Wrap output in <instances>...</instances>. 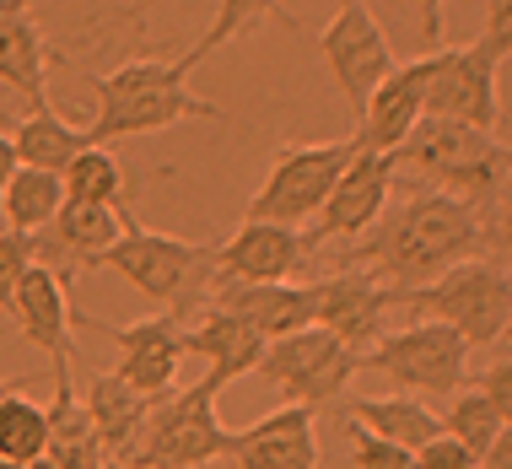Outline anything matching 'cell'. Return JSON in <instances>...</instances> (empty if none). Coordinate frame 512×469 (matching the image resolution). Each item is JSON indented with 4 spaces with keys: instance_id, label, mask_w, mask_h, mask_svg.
<instances>
[{
    "instance_id": "cell-17",
    "label": "cell",
    "mask_w": 512,
    "mask_h": 469,
    "mask_svg": "<svg viewBox=\"0 0 512 469\" xmlns=\"http://www.w3.org/2000/svg\"><path fill=\"white\" fill-rule=\"evenodd\" d=\"M238 469H318V410L313 405H281L275 416L232 432Z\"/></svg>"
},
{
    "instance_id": "cell-6",
    "label": "cell",
    "mask_w": 512,
    "mask_h": 469,
    "mask_svg": "<svg viewBox=\"0 0 512 469\" xmlns=\"http://www.w3.org/2000/svg\"><path fill=\"white\" fill-rule=\"evenodd\" d=\"M216 383L200 378L189 389H173L168 399L151 405L141 469H205L232 453V432L216 416Z\"/></svg>"
},
{
    "instance_id": "cell-20",
    "label": "cell",
    "mask_w": 512,
    "mask_h": 469,
    "mask_svg": "<svg viewBox=\"0 0 512 469\" xmlns=\"http://www.w3.org/2000/svg\"><path fill=\"white\" fill-rule=\"evenodd\" d=\"M216 308L238 313L243 324H254L265 340L297 335V329L318 324V281L292 286V281H221L211 292Z\"/></svg>"
},
{
    "instance_id": "cell-3",
    "label": "cell",
    "mask_w": 512,
    "mask_h": 469,
    "mask_svg": "<svg viewBox=\"0 0 512 469\" xmlns=\"http://www.w3.org/2000/svg\"><path fill=\"white\" fill-rule=\"evenodd\" d=\"M394 308L426 313V319L459 329L469 351H486L507 329L512 275L496 265V259H464V265L442 270L437 281H426V286H394Z\"/></svg>"
},
{
    "instance_id": "cell-19",
    "label": "cell",
    "mask_w": 512,
    "mask_h": 469,
    "mask_svg": "<svg viewBox=\"0 0 512 469\" xmlns=\"http://www.w3.org/2000/svg\"><path fill=\"white\" fill-rule=\"evenodd\" d=\"M302 259H308V243H302L297 227L248 222L243 216V227L211 254V270L221 281H286V275L302 270Z\"/></svg>"
},
{
    "instance_id": "cell-16",
    "label": "cell",
    "mask_w": 512,
    "mask_h": 469,
    "mask_svg": "<svg viewBox=\"0 0 512 469\" xmlns=\"http://www.w3.org/2000/svg\"><path fill=\"white\" fill-rule=\"evenodd\" d=\"M11 319L22 324V340L38 346L49 362H76V308L65 297V275L38 259L22 275L17 302H11Z\"/></svg>"
},
{
    "instance_id": "cell-43",
    "label": "cell",
    "mask_w": 512,
    "mask_h": 469,
    "mask_svg": "<svg viewBox=\"0 0 512 469\" xmlns=\"http://www.w3.org/2000/svg\"><path fill=\"white\" fill-rule=\"evenodd\" d=\"M103 469H135V464H119V459H108V464H103Z\"/></svg>"
},
{
    "instance_id": "cell-35",
    "label": "cell",
    "mask_w": 512,
    "mask_h": 469,
    "mask_svg": "<svg viewBox=\"0 0 512 469\" xmlns=\"http://www.w3.org/2000/svg\"><path fill=\"white\" fill-rule=\"evenodd\" d=\"M486 205H491V216H480V232H486L502 254H512V173L502 178V189H496Z\"/></svg>"
},
{
    "instance_id": "cell-40",
    "label": "cell",
    "mask_w": 512,
    "mask_h": 469,
    "mask_svg": "<svg viewBox=\"0 0 512 469\" xmlns=\"http://www.w3.org/2000/svg\"><path fill=\"white\" fill-rule=\"evenodd\" d=\"M22 168V157H17V146H11V135H0V189H6V178Z\"/></svg>"
},
{
    "instance_id": "cell-37",
    "label": "cell",
    "mask_w": 512,
    "mask_h": 469,
    "mask_svg": "<svg viewBox=\"0 0 512 469\" xmlns=\"http://www.w3.org/2000/svg\"><path fill=\"white\" fill-rule=\"evenodd\" d=\"M480 38H486V44L507 60V54H512V0H486V33H480Z\"/></svg>"
},
{
    "instance_id": "cell-12",
    "label": "cell",
    "mask_w": 512,
    "mask_h": 469,
    "mask_svg": "<svg viewBox=\"0 0 512 469\" xmlns=\"http://www.w3.org/2000/svg\"><path fill=\"white\" fill-rule=\"evenodd\" d=\"M394 168H399L394 151H362V146H356V157L345 162L335 195L324 200L313 232L302 238V243H308V254H313L318 243H335V238H367V232L378 227V216L389 211Z\"/></svg>"
},
{
    "instance_id": "cell-33",
    "label": "cell",
    "mask_w": 512,
    "mask_h": 469,
    "mask_svg": "<svg viewBox=\"0 0 512 469\" xmlns=\"http://www.w3.org/2000/svg\"><path fill=\"white\" fill-rule=\"evenodd\" d=\"M345 432H351V459L356 469H415V453L389 443V437H372L367 426H351L345 421Z\"/></svg>"
},
{
    "instance_id": "cell-18",
    "label": "cell",
    "mask_w": 512,
    "mask_h": 469,
    "mask_svg": "<svg viewBox=\"0 0 512 469\" xmlns=\"http://www.w3.org/2000/svg\"><path fill=\"white\" fill-rule=\"evenodd\" d=\"M119 232H124L119 205L65 200L60 216L44 227V238H33V243H38V259L65 275V270H98V259L119 243Z\"/></svg>"
},
{
    "instance_id": "cell-28",
    "label": "cell",
    "mask_w": 512,
    "mask_h": 469,
    "mask_svg": "<svg viewBox=\"0 0 512 469\" xmlns=\"http://www.w3.org/2000/svg\"><path fill=\"white\" fill-rule=\"evenodd\" d=\"M44 448H49V416H44V405H33V399L11 383V389L0 394V459L33 464V459H44Z\"/></svg>"
},
{
    "instance_id": "cell-21",
    "label": "cell",
    "mask_w": 512,
    "mask_h": 469,
    "mask_svg": "<svg viewBox=\"0 0 512 469\" xmlns=\"http://www.w3.org/2000/svg\"><path fill=\"white\" fill-rule=\"evenodd\" d=\"M54 49L33 17V0H0V87L22 92L27 108H49V76Z\"/></svg>"
},
{
    "instance_id": "cell-39",
    "label": "cell",
    "mask_w": 512,
    "mask_h": 469,
    "mask_svg": "<svg viewBox=\"0 0 512 469\" xmlns=\"http://www.w3.org/2000/svg\"><path fill=\"white\" fill-rule=\"evenodd\" d=\"M480 469H512V426H502V432H496V443L486 448Z\"/></svg>"
},
{
    "instance_id": "cell-38",
    "label": "cell",
    "mask_w": 512,
    "mask_h": 469,
    "mask_svg": "<svg viewBox=\"0 0 512 469\" xmlns=\"http://www.w3.org/2000/svg\"><path fill=\"white\" fill-rule=\"evenodd\" d=\"M415 6H421V44L437 49L442 44V6L448 0H415Z\"/></svg>"
},
{
    "instance_id": "cell-7",
    "label": "cell",
    "mask_w": 512,
    "mask_h": 469,
    "mask_svg": "<svg viewBox=\"0 0 512 469\" xmlns=\"http://www.w3.org/2000/svg\"><path fill=\"white\" fill-rule=\"evenodd\" d=\"M356 157V141H318V146H286L275 157L270 178L248 200V222H281V227H313L324 200L335 195L345 162Z\"/></svg>"
},
{
    "instance_id": "cell-32",
    "label": "cell",
    "mask_w": 512,
    "mask_h": 469,
    "mask_svg": "<svg viewBox=\"0 0 512 469\" xmlns=\"http://www.w3.org/2000/svg\"><path fill=\"white\" fill-rule=\"evenodd\" d=\"M38 265V243L27 232H0V313H11L22 275Z\"/></svg>"
},
{
    "instance_id": "cell-9",
    "label": "cell",
    "mask_w": 512,
    "mask_h": 469,
    "mask_svg": "<svg viewBox=\"0 0 512 469\" xmlns=\"http://www.w3.org/2000/svg\"><path fill=\"white\" fill-rule=\"evenodd\" d=\"M362 367L389 372L399 389L415 394V399H453L469 378V346H464L459 329L426 319V324L383 335L378 346L362 356Z\"/></svg>"
},
{
    "instance_id": "cell-5",
    "label": "cell",
    "mask_w": 512,
    "mask_h": 469,
    "mask_svg": "<svg viewBox=\"0 0 512 469\" xmlns=\"http://www.w3.org/2000/svg\"><path fill=\"white\" fill-rule=\"evenodd\" d=\"M356 367H362V351H351L345 340H335L324 324H308V329H297V335L270 340L254 372L281 389L286 405L329 410V405H340V399H345Z\"/></svg>"
},
{
    "instance_id": "cell-44",
    "label": "cell",
    "mask_w": 512,
    "mask_h": 469,
    "mask_svg": "<svg viewBox=\"0 0 512 469\" xmlns=\"http://www.w3.org/2000/svg\"><path fill=\"white\" fill-rule=\"evenodd\" d=\"M0 232H11V227H6V205H0Z\"/></svg>"
},
{
    "instance_id": "cell-13",
    "label": "cell",
    "mask_w": 512,
    "mask_h": 469,
    "mask_svg": "<svg viewBox=\"0 0 512 469\" xmlns=\"http://www.w3.org/2000/svg\"><path fill=\"white\" fill-rule=\"evenodd\" d=\"M81 324L103 329V335L124 351V362L114 372L130 383L135 394H146V399H168L173 394L178 362L189 356L184 329H178L173 313H168V319H141V324H130V329H119V324H108V319H81Z\"/></svg>"
},
{
    "instance_id": "cell-26",
    "label": "cell",
    "mask_w": 512,
    "mask_h": 469,
    "mask_svg": "<svg viewBox=\"0 0 512 469\" xmlns=\"http://www.w3.org/2000/svg\"><path fill=\"white\" fill-rule=\"evenodd\" d=\"M11 146H17L22 168H44V173H65L71 162L87 151V130H76L71 119L60 114V108H33L17 130H11Z\"/></svg>"
},
{
    "instance_id": "cell-30",
    "label": "cell",
    "mask_w": 512,
    "mask_h": 469,
    "mask_svg": "<svg viewBox=\"0 0 512 469\" xmlns=\"http://www.w3.org/2000/svg\"><path fill=\"white\" fill-rule=\"evenodd\" d=\"M437 416H442V432L459 437L469 453H480V459H486V448L496 443V432H502V416H496L491 399L480 394V383H475V389L464 383V389L448 399V410H437Z\"/></svg>"
},
{
    "instance_id": "cell-23",
    "label": "cell",
    "mask_w": 512,
    "mask_h": 469,
    "mask_svg": "<svg viewBox=\"0 0 512 469\" xmlns=\"http://www.w3.org/2000/svg\"><path fill=\"white\" fill-rule=\"evenodd\" d=\"M76 362H54V399L44 405L49 416V448L44 459H54L60 469H103L108 464V448L98 437V426H92V410L87 399L76 394V378H71Z\"/></svg>"
},
{
    "instance_id": "cell-25",
    "label": "cell",
    "mask_w": 512,
    "mask_h": 469,
    "mask_svg": "<svg viewBox=\"0 0 512 469\" xmlns=\"http://www.w3.org/2000/svg\"><path fill=\"white\" fill-rule=\"evenodd\" d=\"M340 421L367 426L372 437H389L399 448H426L432 437H442V416L432 405H421L415 394H345L340 399Z\"/></svg>"
},
{
    "instance_id": "cell-4",
    "label": "cell",
    "mask_w": 512,
    "mask_h": 469,
    "mask_svg": "<svg viewBox=\"0 0 512 469\" xmlns=\"http://www.w3.org/2000/svg\"><path fill=\"white\" fill-rule=\"evenodd\" d=\"M394 157L410 162L432 189L459 195L469 205L491 200L496 189H502V178L512 173V151L496 141V135L469 130V124H453V119H421Z\"/></svg>"
},
{
    "instance_id": "cell-34",
    "label": "cell",
    "mask_w": 512,
    "mask_h": 469,
    "mask_svg": "<svg viewBox=\"0 0 512 469\" xmlns=\"http://www.w3.org/2000/svg\"><path fill=\"white\" fill-rule=\"evenodd\" d=\"M415 469H480V453H469L459 437H432L426 448H415Z\"/></svg>"
},
{
    "instance_id": "cell-24",
    "label": "cell",
    "mask_w": 512,
    "mask_h": 469,
    "mask_svg": "<svg viewBox=\"0 0 512 469\" xmlns=\"http://www.w3.org/2000/svg\"><path fill=\"white\" fill-rule=\"evenodd\" d=\"M151 405H157V399L135 394L130 383L119 378V372H92V378H87L92 426H98L108 459H119V464H135V469H141V443H146Z\"/></svg>"
},
{
    "instance_id": "cell-15",
    "label": "cell",
    "mask_w": 512,
    "mask_h": 469,
    "mask_svg": "<svg viewBox=\"0 0 512 469\" xmlns=\"http://www.w3.org/2000/svg\"><path fill=\"white\" fill-rule=\"evenodd\" d=\"M426 87H432V54H421L410 65H394L389 81L367 98L362 124H356L351 141L362 151H399L415 124L426 119Z\"/></svg>"
},
{
    "instance_id": "cell-47",
    "label": "cell",
    "mask_w": 512,
    "mask_h": 469,
    "mask_svg": "<svg viewBox=\"0 0 512 469\" xmlns=\"http://www.w3.org/2000/svg\"><path fill=\"white\" fill-rule=\"evenodd\" d=\"M507 275H512V270H507Z\"/></svg>"
},
{
    "instance_id": "cell-8",
    "label": "cell",
    "mask_w": 512,
    "mask_h": 469,
    "mask_svg": "<svg viewBox=\"0 0 512 469\" xmlns=\"http://www.w3.org/2000/svg\"><path fill=\"white\" fill-rule=\"evenodd\" d=\"M216 248H200L189 238H173V232L141 227L124 216L119 243L98 259V270H114L119 281H130L141 297L151 302H173L178 313H189V286L200 281V270L211 265Z\"/></svg>"
},
{
    "instance_id": "cell-41",
    "label": "cell",
    "mask_w": 512,
    "mask_h": 469,
    "mask_svg": "<svg viewBox=\"0 0 512 469\" xmlns=\"http://www.w3.org/2000/svg\"><path fill=\"white\" fill-rule=\"evenodd\" d=\"M22 469H60L54 459H33V464H22Z\"/></svg>"
},
{
    "instance_id": "cell-42",
    "label": "cell",
    "mask_w": 512,
    "mask_h": 469,
    "mask_svg": "<svg viewBox=\"0 0 512 469\" xmlns=\"http://www.w3.org/2000/svg\"><path fill=\"white\" fill-rule=\"evenodd\" d=\"M502 340H507V346H512V313H507V329H502Z\"/></svg>"
},
{
    "instance_id": "cell-46",
    "label": "cell",
    "mask_w": 512,
    "mask_h": 469,
    "mask_svg": "<svg viewBox=\"0 0 512 469\" xmlns=\"http://www.w3.org/2000/svg\"><path fill=\"white\" fill-rule=\"evenodd\" d=\"M6 389H11V383H0V394H6Z\"/></svg>"
},
{
    "instance_id": "cell-29",
    "label": "cell",
    "mask_w": 512,
    "mask_h": 469,
    "mask_svg": "<svg viewBox=\"0 0 512 469\" xmlns=\"http://www.w3.org/2000/svg\"><path fill=\"white\" fill-rule=\"evenodd\" d=\"M259 17H275L281 27H297V22H292V11H286L281 0H216V17H211V27L200 33V44L184 54V65L195 71V65H200V60H211L221 44H232V38H243L248 27H259Z\"/></svg>"
},
{
    "instance_id": "cell-45",
    "label": "cell",
    "mask_w": 512,
    "mask_h": 469,
    "mask_svg": "<svg viewBox=\"0 0 512 469\" xmlns=\"http://www.w3.org/2000/svg\"><path fill=\"white\" fill-rule=\"evenodd\" d=\"M0 469H22V464H11V459H0Z\"/></svg>"
},
{
    "instance_id": "cell-31",
    "label": "cell",
    "mask_w": 512,
    "mask_h": 469,
    "mask_svg": "<svg viewBox=\"0 0 512 469\" xmlns=\"http://www.w3.org/2000/svg\"><path fill=\"white\" fill-rule=\"evenodd\" d=\"M60 178H65V200H98V205L124 200V168L114 162V151H103V146H87Z\"/></svg>"
},
{
    "instance_id": "cell-2",
    "label": "cell",
    "mask_w": 512,
    "mask_h": 469,
    "mask_svg": "<svg viewBox=\"0 0 512 469\" xmlns=\"http://www.w3.org/2000/svg\"><path fill=\"white\" fill-rule=\"evenodd\" d=\"M92 98V124H87V141L108 146V141H135V135H157L173 130L184 119H227V108H216L211 98H200L189 87V65L184 60H124L119 71H87Z\"/></svg>"
},
{
    "instance_id": "cell-36",
    "label": "cell",
    "mask_w": 512,
    "mask_h": 469,
    "mask_svg": "<svg viewBox=\"0 0 512 469\" xmlns=\"http://www.w3.org/2000/svg\"><path fill=\"white\" fill-rule=\"evenodd\" d=\"M480 394L491 399V410L502 416V426H512V356H507V362H496V367H486Z\"/></svg>"
},
{
    "instance_id": "cell-10",
    "label": "cell",
    "mask_w": 512,
    "mask_h": 469,
    "mask_svg": "<svg viewBox=\"0 0 512 469\" xmlns=\"http://www.w3.org/2000/svg\"><path fill=\"white\" fill-rule=\"evenodd\" d=\"M502 54L486 38L464 49H432V87H426V119H453L469 130L496 135L502 124V92H496Z\"/></svg>"
},
{
    "instance_id": "cell-14",
    "label": "cell",
    "mask_w": 512,
    "mask_h": 469,
    "mask_svg": "<svg viewBox=\"0 0 512 469\" xmlns=\"http://www.w3.org/2000/svg\"><path fill=\"white\" fill-rule=\"evenodd\" d=\"M389 308H394V286L383 281V275L351 270V275L318 281V324H324L335 340H345L351 351H362V356L383 340Z\"/></svg>"
},
{
    "instance_id": "cell-1",
    "label": "cell",
    "mask_w": 512,
    "mask_h": 469,
    "mask_svg": "<svg viewBox=\"0 0 512 469\" xmlns=\"http://www.w3.org/2000/svg\"><path fill=\"white\" fill-rule=\"evenodd\" d=\"M480 211L459 195L442 189H421L405 205L378 216L372 238L356 248V265H372V275H383L389 286H426L442 270L475 259L480 248Z\"/></svg>"
},
{
    "instance_id": "cell-27",
    "label": "cell",
    "mask_w": 512,
    "mask_h": 469,
    "mask_svg": "<svg viewBox=\"0 0 512 469\" xmlns=\"http://www.w3.org/2000/svg\"><path fill=\"white\" fill-rule=\"evenodd\" d=\"M0 205H6V227L11 232H27L38 238L65 205V178L60 173H44V168H17L0 189Z\"/></svg>"
},
{
    "instance_id": "cell-22",
    "label": "cell",
    "mask_w": 512,
    "mask_h": 469,
    "mask_svg": "<svg viewBox=\"0 0 512 469\" xmlns=\"http://www.w3.org/2000/svg\"><path fill=\"white\" fill-rule=\"evenodd\" d=\"M184 346H189V356H205V362H211L205 378H211L216 389H227V383H238V378H248V372L259 367V356H265L270 340L259 335L254 324H243L238 313L205 302L195 329H184Z\"/></svg>"
},
{
    "instance_id": "cell-11",
    "label": "cell",
    "mask_w": 512,
    "mask_h": 469,
    "mask_svg": "<svg viewBox=\"0 0 512 469\" xmlns=\"http://www.w3.org/2000/svg\"><path fill=\"white\" fill-rule=\"evenodd\" d=\"M318 54H324L335 87L345 92V103L362 114L367 98L389 81L394 71V44L383 38L378 17H372V0H345V6L329 17V27L318 33Z\"/></svg>"
}]
</instances>
